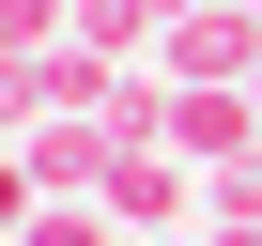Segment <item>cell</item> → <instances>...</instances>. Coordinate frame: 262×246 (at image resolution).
Wrapping results in <instances>:
<instances>
[{
    "label": "cell",
    "instance_id": "1",
    "mask_svg": "<svg viewBox=\"0 0 262 246\" xmlns=\"http://www.w3.org/2000/svg\"><path fill=\"white\" fill-rule=\"evenodd\" d=\"M185 215H201V169L185 154H155V139H123V169H108V231L139 246V231H170L185 246Z\"/></svg>",
    "mask_w": 262,
    "mask_h": 246
},
{
    "label": "cell",
    "instance_id": "6",
    "mask_svg": "<svg viewBox=\"0 0 262 246\" xmlns=\"http://www.w3.org/2000/svg\"><path fill=\"white\" fill-rule=\"evenodd\" d=\"M201 215H216V231H262V154H231V169H201Z\"/></svg>",
    "mask_w": 262,
    "mask_h": 246
},
{
    "label": "cell",
    "instance_id": "11",
    "mask_svg": "<svg viewBox=\"0 0 262 246\" xmlns=\"http://www.w3.org/2000/svg\"><path fill=\"white\" fill-rule=\"evenodd\" d=\"M247 16H262V0H247Z\"/></svg>",
    "mask_w": 262,
    "mask_h": 246
},
{
    "label": "cell",
    "instance_id": "7",
    "mask_svg": "<svg viewBox=\"0 0 262 246\" xmlns=\"http://www.w3.org/2000/svg\"><path fill=\"white\" fill-rule=\"evenodd\" d=\"M16 246H123V231H108V200H31Z\"/></svg>",
    "mask_w": 262,
    "mask_h": 246
},
{
    "label": "cell",
    "instance_id": "8",
    "mask_svg": "<svg viewBox=\"0 0 262 246\" xmlns=\"http://www.w3.org/2000/svg\"><path fill=\"white\" fill-rule=\"evenodd\" d=\"M31 200H47V185H31V154H16V139H0V246H16V231H31Z\"/></svg>",
    "mask_w": 262,
    "mask_h": 246
},
{
    "label": "cell",
    "instance_id": "3",
    "mask_svg": "<svg viewBox=\"0 0 262 246\" xmlns=\"http://www.w3.org/2000/svg\"><path fill=\"white\" fill-rule=\"evenodd\" d=\"M16 154H31V185H47V200H108V169H123V123H31Z\"/></svg>",
    "mask_w": 262,
    "mask_h": 246
},
{
    "label": "cell",
    "instance_id": "9",
    "mask_svg": "<svg viewBox=\"0 0 262 246\" xmlns=\"http://www.w3.org/2000/svg\"><path fill=\"white\" fill-rule=\"evenodd\" d=\"M0 46H62V0H0Z\"/></svg>",
    "mask_w": 262,
    "mask_h": 246
},
{
    "label": "cell",
    "instance_id": "4",
    "mask_svg": "<svg viewBox=\"0 0 262 246\" xmlns=\"http://www.w3.org/2000/svg\"><path fill=\"white\" fill-rule=\"evenodd\" d=\"M62 31L108 46V62H155V46H170V0H62Z\"/></svg>",
    "mask_w": 262,
    "mask_h": 246
},
{
    "label": "cell",
    "instance_id": "10",
    "mask_svg": "<svg viewBox=\"0 0 262 246\" xmlns=\"http://www.w3.org/2000/svg\"><path fill=\"white\" fill-rule=\"evenodd\" d=\"M185 246H262V231H216V215H201V231H185Z\"/></svg>",
    "mask_w": 262,
    "mask_h": 246
},
{
    "label": "cell",
    "instance_id": "5",
    "mask_svg": "<svg viewBox=\"0 0 262 246\" xmlns=\"http://www.w3.org/2000/svg\"><path fill=\"white\" fill-rule=\"evenodd\" d=\"M47 123V46H0V139H31Z\"/></svg>",
    "mask_w": 262,
    "mask_h": 246
},
{
    "label": "cell",
    "instance_id": "2",
    "mask_svg": "<svg viewBox=\"0 0 262 246\" xmlns=\"http://www.w3.org/2000/svg\"><path fill=\"white\" fill-rule=\"evenodd\" d=\"M155 77H262V16H247V0H185V16H170V46H155Z\"/></svg>",
    "mask_w": 262,
    "mask_h": 246
}]
</instances>
